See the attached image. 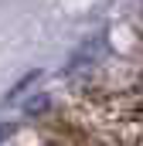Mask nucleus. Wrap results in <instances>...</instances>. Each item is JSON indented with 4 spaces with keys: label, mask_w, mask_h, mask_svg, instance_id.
<instances>
[{
    "label": "nucleus",
    "mask_w": 143,
    "mask_h": 146,
    "mask_svg": "<svg viewBox=\"0 0 143 146\" xmlns=\"http://www.w3.org/2000/svg\"><path fill=\"white\" fill-rule=\"evenodd\" d=\"M10 133H14V126H0V143H3V139H7Z\"/></svg>",
    "instance_id": "f257e3e1"
}]
</instances>
